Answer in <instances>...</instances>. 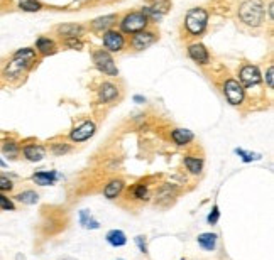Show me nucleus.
I'll use <instances>...</instances> for the list:
<instances>
[{
    "mask_svg": "<svg viewBox=\"0 0 274 260\" xmlns=\"http://www.w3.org/2000/svg\"><path fill=\"white\" fill-rule=\"evenodd\" d=\"M36 63V51L32 48H22L14 52L12 59L3 68V78L9 81L17 80L20 74H24L32 64Z\"/></svg>",
    "mask_w": 274,
    "mask_h": 260,
    "instance_id": "1",
    "label": "nucleus"
},
{
    "mask_svg": "<svg viewBox=\"0 0 274 260\" xmlns=\"http://www.w3.org/2000/svg\"><path fill=\"white\" fill-rule=\"evenodd\" d=\"M239 17L245 26L257 27L264 22L266 7L263 0H245L239 9Z\"/></svg>",
    "mask_w": 274,
    "mask_h": 260,
    "instance_id": "2",
    "label": "nucleus"
},
{
    "mask_svg": "<svg viewBox=\"0 0 274 260\" xmlns=\"http://www.w3.org/2000/svg\"><path fill=\"white\" fill-rule=\"evenodd\" d=\"M208 24V12L202 7H195L186 14L185 26L191 36H200L207 29Z\"/></svg>",
    "mask_w": 274,
    "mask_h": 260,
    "instance_id": "3",
    "label": "nucleus"
},
{
    "mask_svg": "<svg viewBox=\"0 0 274 260\" xmlns=\"http://www.w3.org/2000/svg\"><path fill=\"white\" fill-rule=\"evenodd\" d=\"M147 24H149V19L142 12H130V14H127L122 19L120 29L125 34H137V32L144 31Z\"/></svg>",
    "mask_w": 274,
    "mask_h": 260,
    "instance_id": "4",
    "label": "nucleus"
},
{
    "mask_svg": "<svg viewBox=\"0 0 274 260\" xmlns=\"http://www.w3.org/2000/svg\"><path fill=\"white\" fill-rule=\"evenodd\" d=\"M93 63L98 69H100L102 73L109 74V76H117L118 74V69L115 66V61H113V57L110 56L109 51H104V49H100V51H95L93 52Z\"/></svg>",
    "mask_w": 274,
    "mask_h": 260,
    "instance_id": "5",
    "label": "nucleus"
},
{
    "mask_svg": "<svg viewBox=\"0 0 274 260\" xmlns=\"http://www.w3.org/2000/svg\"><path fill=\"white\" fill-rule=\"evenodd\" d=\"M223 93L230 105H240L244 102V86L235 80H227L223 85Z\"/></svg>",
    "mask_w": 274,
    "mask_h": 260,
    "instance_id": "6",
    "label": "nucleus"
},
{
    "mask_svg": "<svg viewBox=\"0 0 274 260\" xmlns=\"http://www.w3.org/2000/svg\"><path fill=\"white\" fill-rule=\"evenodd\" d=\"M124 44H125V41H124L122 32H117V31H105L104 32V46L107 51L118 52V51H122Z\"/></svg>",
    "mask_w": 274,
    "mask_h": 260,
    "instance_id": "7",
    "label": "nucleus"
},
{
    "mask_svg": "<svg viewBox=\"0 0 274 260\" xmlns=\"http://www.w3.org/2000/svg\"><path fill=\"white\" fill-rule=\"evenodd\" d=\"M240 81H242L244 86H256L261 83V73L257 69V66L252 64H245L239 73Z\"/></svg>",
    "mask_w": 274,
    "mask_h": 260,
    "instance_id": "8",
    "label": "nucleus"
},
{
    "mask_svg": "<svg viewBox=\"0 0 274 260\" xmlns=\"http://www.w3.org/2000/svg\"><path fill=\"white\" fill-rule=\"evenodd\" d=\"M95 130H97L95 123L85 122V123H81L80 127H76L75 130H71L69 139H71L73 142H85V140H88L93 134H95Z\"/></svg>",
    "mask_w": 274,
    "mask_h": 260,
    "instance_id": "9",
    "label": "nucleus"
},
{
    "mask_svg": "<svg viewBox=\"0 0 274 260\" xmlns=\"http://www.w3.org/2000/svg\"><path fill=\"white\" fill-rule=\"evenodd\" d=\"M158 41V36L154 32H147V31H141L134 36L132 39V46L137 49V51H142V49H147L149 46H153Z\"/></svg>",
    "mask_w": 274,
    "mask_h": 260,
    "instance_id": "10",
    "label": "nucleus"
},
{
    "mask_svg": "<svg viewBox=\"0 0 274 260\" xmlns=\"http://www.w3.org/2000/svg\"><path fill=\"white\" fill-rule=\"evenodd\" d=\"M22 154L31 162H39V160L46 157V149L39 146V144H27V146L22 147Z\"/></svg>",
    "mask_w": 274,
    "mask_h": 260,
    "instance_id": "11",
    "label": "nucleus"
},
{
    "mask_svg": "<svg viewBox=\"0 0 274 260\" xmlns=\"http://www.w3.org/2000/svg\"><path fill=\"white\" fill-rule=\"evenodd\" d=\"M188 56L198 64H208V61H210V54H208L207 48L198 43L191 44V46L188 48Z\"/></svg>",
    "mask_w": 274,
    "mask_h": 260,
    "instance_id": "12",
    "label": "nucleus"
},
{
    "mask_svg": "<svg viewBox=\"0 0 274 260\" xmlns=\"http://www.w3.org/2000/svg\"><path fill=\"white\" fill-rule=\"evenodd\" d=\"M118 97V88L113 83H104L98 90V98H100L102 103H110L113 102Z\"/></svg>",
    "mask_w": 274,
    "mask_h": 260,
    "instance_id": "13",
    "label": "nucleus"
},
{
    "mask_svg": "<svg viewBox=\"0 0 274 260\" xmlns=\"http://www.w3.org/2000/svg\"><path fill=\"white\" fill-rule=\"evenodd\" d=\"M117 22V15L110 14V15H104V17H98L92 22V29L93 31H110V27Z\"/></svg>",
    "mask_w": 274,
    "mask_h": 260,
    "instance_id": "14",
    "label": "nucleus"
},
{
    "mask_svg": "<svg viewBox=\"0 0 274 260\" xmlns=\"http://www.w3.org/2000/svg\"><path fill=\"white\" fill-rule=\"evenodd\" d=\"M171 139L174 140L176 146H186V144H190L191 140L195 139V135H193V132L188 129H176L171 132Z\"/></svg>",
    "mask_w": 274,
    "mask_h": 260,
    "instance_id": "15",
    "label": "nucleus"
},
{
    "mask_svg": "<svg viewBox=\"0 0 274 260\" xmlns=\"http://www.w3.org/2000/svg\"><path fill=\"white\" fill-rule=\"evenodd\" d=\"M122 189H124V181L120 179H112L110 183L104 188V196L107 200H115V198L120 195Z\"/></svg>",
    "mask_w": 274,
    "mask_h": 260,
    "instance_id": "16",
    "label": "nucleus"
},
{
    "mask_svg": "<svg viewBox=\"0 0 274 260\" xmlns=\"http://www.w3.org/2000/svg\"><path fill=\"white\" fill-rule=\"evenodd\" d=\"M56 179H58V174L55 171H41L32 176V181L39 186H51L55 184Z\"/></svg>",
    "mask_w": 274,
    "mask_h": 260,
    "instance_id": "17",
    "label": "nucleus"
},
{
    "mask_svg": "<svg viewBox=\"0 0 274 260\" xmlns=\"http://www.w3.org/2000/svg\"><path fill=\"white\" fill-rule=\"evenodd\" d=\"M36 48H38V51L43 56H49V54H55L56 52L55 41L49 39V37H39V39L36 41Z\"/></svg>",
    "mask_w": 274,
    "mask_h": 260,
    "instance_id": "18",
    "label": "nucleus"
},
{
    "mask_svg": "<svg viewBox=\"0 0 274 260\" xmlns=\"http://www.w3.org/2000/svg\"><path fill=\"white\" fill-rule=\"evenodd\" d=\"M81 32H83V27L78 26V24H63V26L58 27V34L66 37V39H69V37H78Z\"/></svg>",
    "mask_w": 274,
    "mask_h": 260,
    "instance_id": "19",
    "label": "nucleus"
},
{
    "mask_svg": "<svg viewBox=\"0 0 274 260\" xmlns=\"http://www.w3.org/2000/svg\"><path fill=\"white\" fill-rule=\"evenodd\" d=\"M107 242L112 247H124L125 243H127V237H125V233L120 232V230H110L107 233Z\"/></svg>",
    "mask_w": 274,
    "mask_h": 260,
    "instance_id": "20",
    "label": "nucleus"
},
{
    "mask_svg": "<svg viewBox=\"0 0 274 260\" xmlns=\"http://www.w3.org/2000/svg\"><path fill=\"white\" fill-rule=\"evenodd\" d=\"M80 223L83 228H88V230H97L100 228V223H98L95 218L90 214L88 209H81L80 211Z\"/></svg>",
    "mask_w": 274,
    "mask_h": 260,
    "instance_id": "21",
    "label": "nucleus"
},
{
    "mask_svg": "<svg viewBox=\"0 0 274 260\" xmlns=\"http://www.w3.org/2000/svg\"><path fill=\"white\" fill-rule=\"evenodd\" d=\"M198 245L205 250H214L217 247V235L215 233H202L198 235Z\"/></svg>",
    "mask_w": 274,
    "mask_h": 260,
    "instance_id": "22",
    "label": "nucleus"
},
{
    "mask_svg": "<svg viewBox=\"0 0 274 260\" xmlns=\"http://www.w3.org/2000/svg\"><path fill=\"white\" fill-rule=\"evenodd\" d=\"M2 152L5 157L9 159H17L19 156V144L14 142V140H5L2 142Z\"/></svg>",
    "mask_w": 274,
    "mask_h": 260,
    "instance_id": "23",
    "label": "nucleus"
},
{
    "mask_svg": "<svg viewBox=\"0 0 274 260\" xmlns=\"http://www.w3.org/2000/svg\"><path fill=\"white\" fill-rule=\"evenodd\" d=\"M15 200H17L19 203H24V205H36L39 201V195L36 191L27 189V191L19 193V195L15 196Z\"/></svg>",
    "mask_w": 274,
    "mask_h": 260,
    "instance_id": "24",
    "label": "nucleus"
},
{
    "mask_svg": "<svg viewBox=\"0 0 274 260\" xmlns=\"http://www.w3.org/2000/svg\"><path fill=\"white\" fill-rule=\"evenodd\" d=\"M185 166H186V169L188 171L191 172V174H200L202 172V169H203V160L202 159H198V157H185Z\"/></svg>",
    "mask_w": 274,
    "mask_h": 260,
    "instance_id": "25",
    "label": "nucleus"
},
{
    "mask_svg": "<svg viewBox=\"0 0 274 260\" xmlns=\"http://www.w3.org/2000/svg\"><path fill=\"white\" fill-rule=\"evenodd\" d=\"M19 9L24 12H39L43 9V3L39 0H19Z\"/></svg>",
    "mask_w": 274,
    "mask_h": 260,
    "instance_id": "26",
    "label": "nucleus"
},
{
    "mask_svg": "<svg viewBox=\"0 0 274 260\" xmlns=\"http://www.w3.org/2000/svg\"><path fill=\"white\" fill-rule=\"evenodd\" d=\"M151 9L154 12H158V14L164 15L167 10L171 9V2L169 0H153V5H151Z\"/></svg>",
    "mask_w": 274,
    "mask_h": 260,
    "instance_id": "27",
    "label": "nucleus"
},
{
    "mask_svg": "<svg viewBox=\"0 0 274 260\" xmlns=\"http://www.w3.org/2000/svg\"><path fill=\"white\" fill-rule=\"evenodd\" d=\"M235 154L239 156L244 162H252V160L261 159L259 154H252V152H247V151H244V149H235Z\"/></svg>",
    "mask_w": 274,
    "mask_h": 260,
    "instance_id": "28",
    "label": "nucleus"
},
{
    "mask_svg": "<svg viewBox=\"0 0 274 260\" xmlns=\"http://www.w3.org/2000/svg\"><path fill=\"white\" fill-rule=\"evenodd\" d=\"M0 209H5V211H14L15 209V205L3 193H0Z\"/></svg>",
    "mask_w": 274,
    "mask_h": 260,
    "instance_id": "29",
    "label": "nucleus"
},
{
    "mask_svg": "<svg viewBox=\"0 0 274 260\" xmlns=\"http://www.w3.org/2000/svg\"><path fill=\"white\" fill-rule=\"evenodd\" d=\"M134 198L136 200H147L149 198V191H147V188L144 184H139L136 189H134Z\"/></svg>",
    "mask_w": 274,
    "mask_h": 260,
    "instance_id": "30",
    "label": "nucleus"
},
{
    "mask_svg": "<svg viewBox=\"0 0 274 260\" xmlns=\"http://www.w3.org/2000/svg\"><path fill=\"white\" fill-rule=\"evenodd\" d=\"M12 188H14V184H12V181L9 179V177L0 176V193L12 191Z\"/></svg>",
    "mask_w": 274,
    "mask_h": 260,
    "instance_id": "31",
    "label": "nucleus"
},
{
    "mask_svg": "<svg viewBox=\"0 0 274 260\" xmlns=\"http://www.w3.org/2000/svg\"><path fill=\"white\" fill-rule=\"evenodd\" d=\"M219 218H220V211H219V206H214V209H212V213L208 214V218H207V221L210 223V225H215L217 221H219Z\"/></svg>",
    "mask_w": 274,
    "mask_h": 260,
    "instance_id": "32",
    "label": "nucleus"
},
{
    "mask_svg": "<svg viewBox=\"0 0 274 260\" xmlns=\"http://www.w3.org/2000/svg\"><path fill=\"white\" fill-rule=\"evenodd\" d=\"M66 44L68 48H73V49H81L83 48V43L78 39V37H69V39H66Z\"/></svg>",
    "mask_w": 274,
    "mask_h": 260,
    "instance_id": "33",
    "label": "nucleus"
},
{
    "mask_svg": "<svg viewBox=\"0 0 274 260\" xmlns=\"http://www.w3.org/2000/svg\"><path fill=\"white\" fill-rule=\"evenodd\" d=\"M141 12H142V14H144V15H146V17H147V19H149V17H151V19H154V20H159V19H161V17H163V15H161V14H158V12H154L153 9H151V7H144V9H142Z\"/></svg>",
    "mask_w": 274,
    "mask_h": 260,
    "instance_id": "34",
    "label": "nucleus"
},
{
    "mask_svg": "<svg viewBox=\"0 0 274 260\" xmlns=\"http://www.w3.org/2000/svg\"><path fill=\"white\" fill-rule=\"evenodd\" d=\"M53 152H55L56 156L66 154V152H69V147L64 146V144H55V146H53Z\"/></svg>",
    "mask_w": 274,
    "mask_h": 260,
    "instance_id": "35",
    "label": "nucleus"
},
{
    "mask_svg": "<svg viewBox=\"0 0 274 260\" xmlns=\"http://www.w3.org/2000/svg\"><path fill=\"white\" fill-rule=\"evenodd\" d=\"M266 83H268L269 88H273L274 86V68L273 66H269L268 71H266Z\"/></svg>",
    "mask_w": 274,
    "mask_h": 260,
    "instance_id": "36",
    "label": "nucleus"
},
{
    "mask_svg": "<svg viewBox=\"0 0 274 260\" xmlns=\"http://www.w3.org/2000/svg\"><path fill=\"white\" fill-rule=\"evenodd\" d=\"M136 243H137V247H139V250L142 252V254H147V245H146V238L144 237H136Z\"/></svg>",
    "mask_w": 274,
    "mask_h": 260,
    "instance_id": "37",
    "label": "nucleus"
},
{
    "mask_svg": "<svg viewBox=\"0 0 274 260\" xmlns=\"http://www.w3.org/2000/svg\"><path fill=\"white\" fill-rule=\"evenodd\" d=\"M134 102L136 103H146V98L141 97V95H136V97H134Z\"/></svg>",
    "mask_w": 274,
    "mask_h": 260,
    "instance_id": "38",
    "label": "nucleus"
},
{
    "mask_svg": "<svg viewBox=\"0 0 274 260\" xmlns=\"http://www.w3.org/2000/svg\"><path fill=\"white\" fill-rule=\"evenodd\" d=\"M0 167H7V164H5V160H3L2 157H0Z\"/></svg>",
    "mask_w": 274,
    "mask_h": 260,
    "instance_id": "39",
    "label": "nucleus"
},
{
    "mask_svg": "<svg viewBox=\"0 0 274 260\" xmlns=\"http://www.w3.org/2000/svg\"><path fill=\"white\" fill-rule=\"evenodd\" d=\"M181 260H185V259H181Z\"/></svg>",
    "mask_w": 274,
    "mask_h": 260,
    "instance_id": "40",
    "label": "nucleus"
}]
</instances>
